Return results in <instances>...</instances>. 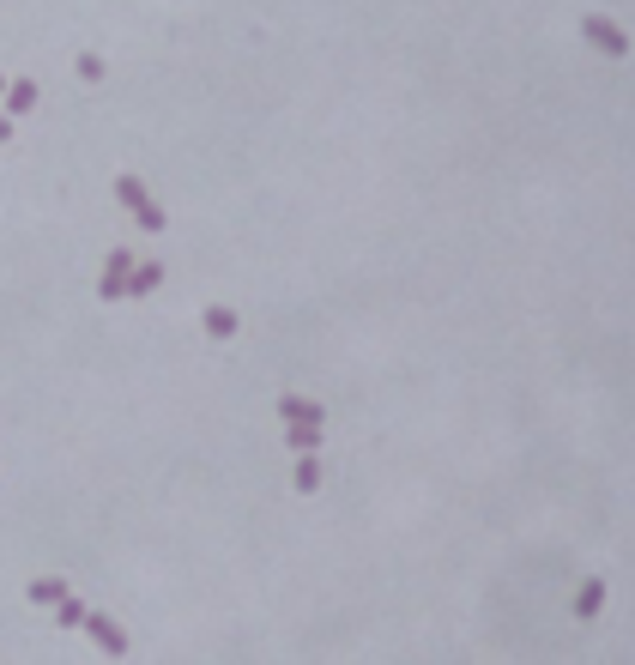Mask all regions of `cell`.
<instances>
[{
    "label": "cell",
    "mask_w": 635,
    "mask_h": 665,
    "mask_svg": "<svg viewBox=\"0 0 635 665\" xmlns=\"http://www.w3.org/2000/svg\"><path fill=\"white\" fill-rule=\"evenodd\" d=\"M297 490H302V497H309V490H321V460H315V454H302V460H297Z\"/></svg>",
    "instance_id": "obj_12"
},
{
    "label": "cell",
    "mask_w": 635,
    "mask_h": 665,
    "mask_svg": "<svg viewBox=\"0 0 635 665\" xmlns=\"http://www.w3.org/2000/svg\"><path fill=\"white\" fill-rule=\"evenodd\" d=\"M581 36H587V43H593V49H605V55H617V61H623V55H630V36L617 31V25H611V19H600V12H593V19H581Z\"/></svg>",
    "instance_id": "obj_4"
},
{
    "label": "cell",
    "mask_w": 635,
    "mask_h": 665,
    "mask_svg": "<svg viewBox=\"0 0 635 665\" xmlns=\"http://www.w3.org/2000/svg\"><path fill=\"white\" fill-rule=\"evenodd\" d=\"M0 145H12V115L0 109Z\"/></svg>",
    "instance_id": "obj_14"
},
{
    "label": "cell",
    "mask_w": 635,
    "mask_h": 665,
    "mask_svg": "<svg viewBox=\"0 0 635 665\" xmlns=\"http://www.w3.org/2000/svg\"><path fill=\"white\" fill-rule=\"evenodd\" d=\"M605 605V581H581V593H575V617H600Z\"/></svg>",
    "instance_id": "obj_10"
},
{
    "label": "cell",
    "mask_w": 635,
    "mask_h": 665,
    "mask_svg": "<svg viewBox=\"0 0 635 665\" xmlns=\"http://www.w3.org/2000/svg\"><path fill=\"white\" fill-rule=\"evenodd\" d=\"M79 630L91 635V641H98V647H103V653H109V660H128V653H134V641H128V630H122V623H115L109 611H91V605H85V617H79Z\"/></svg>",
    "instance_id": "obj_2"
},
{
    "label": "cell",
    "mask_w": 635,
    "mask_h": 665,
    "mask_svg": "<svg viewBox=\"0 0 635 665\" xmlns=\"http://www.w3.org/2000/svg\"><path fill=\"white\" fill-rule=\"evenodd\" d=\"M79 79H103V55H79Z\"/></svg>",
    "instance_id": "obj_13"
},
{
    "label": "cell",
    "mask_w": 635,
    "mask_h": 665,
    "mask_svg": "<svg viewBox=\"0 0 635 665\" xmlns=\"http://www.w3.org/2000/svg\"><path fill=\"white\" fill-rule=\"evenodd\" d=\"M278 418H285V424H321V418H327V411H321V399L285 394V399H278Z\"/></svg>",
    "instance_id": "obj_6"
},
{
    "label": "cell",
    "mask_w": 635,
    "mask_h": 665,
    "mask_svg": "<svg viewBox=\"0 0 635 665\" xmlns=\"http://www.w3.org/2000/svg\"><path fill=\"white\" fill-rule=\"evenodd\" d=\"M115 200L139 218V231H145V236H164L169 231V212L145 194V182H139V176H115Z\"/></svg>",
    "instance_id": "obj_1"
},
{
    "label": "cell",
    "mask_w": 635,
    "mask_h": 665,
    "mask_svg": "<svg viewBox=\"0 0 635 665\" xmlns=\"http://www.w3.org/2000/svg\"><path fill=\"white\" fill-rule=\"evenodd\" d=\"M0 91H6V73H0Z\"/></svg>",
    "instance_id": "obj_15"
},
{
    "label": "cell",
    "mask_w": 635,
    "mask_h": 665,
    "mask_svg": "<svg viewBox=\"0 0 635 665\" xmlns=\"http://www.w3.org/2000/svg\"><path fill=\"white\" fill-rule=\"evenodd\" d=\"M61 593H73V587L61 581V575H36L31 587H25V598H31V605H55Z\"/></svg>",
    "instance_id": "obj_9"
},
{
    "label": "cell",
    "mask_w": 635,
    "mask_h": 665,
    "mask_svg": "<svg viewBox=\"0 0 635 665\" xmlns=\"http://www.w3.org/2000/svg\"><path fill=\"white\" fill-rule=\"evenodd\" d=\"M164 285V261H134V272H128V297H152Z\"/></svg>",
    "instance_id": "obj_7"
},
{
    "label": "cell",
    "mask_w": 635,
    "mask_h": 665,
    "mask_svg": "<svg viewBox=\"0 0 635 665\" xmlns=\"http://www.w3.org/2000/svg\"><path fill=\"white\" fill-rule=\"evenodd\" d=\"M285 442H291L297 454H315V448H321V424H285Z\"/></svg>",
    "instance_id": "obj_11"
},
{
    "label": "cell",
    "mask_w": 635,
    "mask_h": 665,
    "mask_svg": "<svg viewBox=\"0 0 635 665\" xmlns=\"http://www.w3.org/2000/svg\"><path fill=\"white\" fill-rule=\"evenodd\" d=\"M0 109H6V115H12V121H19V115H31L36 109V79H6V91H0Z\"/></svg>",
    "instance_id": "obj_5"
},
{
    "label": "cell",
    "mask_w": 635,
    "mask_h": 665,
    "mask_svg": "<svg viewBox=\"0 0 635 665\" xmlns=\"http://www.w3.org/2000/svg\"><path fill=\"white\" fill-rule=\"evenodd\" d=\"M128 272H134V248H115V254L103 261V272H98V297L103 302H122V297H128Z\"/></svg>",
    "instance_id": "obj_3"
},
{
    "label": "cell",
    "mask_w": 635,
    "mask_h": 665,
    "mask_svg": "<svg viewBox=\"0 0 635 665\" xmlns=\"http://www.w3.org/2000/svg\"><path fill=\"white\" fill-rule=\"evenodd\" d=\"M200 327H206V339H218V345H224V339H236V309H231V302H212V309L200 315Z\"/></svg>",
    "instance_id": "obj_8"
}]
</instances>
